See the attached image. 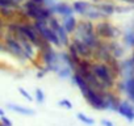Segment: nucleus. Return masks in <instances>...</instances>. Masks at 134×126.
Returning <instances> with one entry per match:
<instances>
[{
  "instance_id": "nucleus-36",
  "label": "nucleus",
  "mask_w": 134,
  "mask_h": 126,
  "mask_svg": "<svg viewBox=\"0 0 134 126\" xmlns=\"http://www.w3.org/2000/svg\"><path fill=\"white\" fill-rule=\"evenodd\" d=\"M92 2H99V0H92Z\"/></svg>"
},
{
  "instance_id": "nucleus-27",
  "label": "nucleus",
  "mask_w": 134,
  "mask_h": 126,
  "mask_svg": "<svg viewBox=\"0 0 134 126\" xmlns=\"http://www.w3.org/2000/svg\"><path fill=\"white\" fill-rule=\"evenodd\" d=\"M0 122H2L3 125H5V126H12V121H11L9 118H7L5 116L0 117Z\"/></svg>"
},
{
  "instance_id": "nucleus-35",
  "label": "nucleus",
  "mask_w": 134,
  "mask_h": 126,
  "mask_svg": "<svg viewBox=\"0 0 134 126\" xmlns=\"http://www.w3.org/2000/svg\"><path fill=\"white\" fill-rule=\"evenodd\" d=\"M0 126H5V125H3V123H2V122H0Z\"/></svg>"
},
{
  "instance_id": "nucleus-8",
  "label": "nucleus",
  "mask_w": 134,
  "mask_h": 126,
  "mask_svg": "<svg viewBox=\"0 0 134 126\" xmlns=\"http://www.w3.org/2000/svg\"><path fill=\"white\" fill-rule=\"evenodd\" d=\"M104 96H105V101H107L108 109L117 112L118 105H120V102H121V99H120L118 93H117L114 89H108V91L104 92Z\"/></svg>"
},
{
  "instance_id": "nucleus-9",
  "label": "nucleus",
  "mask_w": 134,
  "mask_h": 126,
  "mask_svg": "<svg viewBox=\"0 0 134 126\" xmlns=\"http://www.w3.org/2000/svg\"><path fill=\"white\" fill-rule=\"evenodd\" d=\"M74 46H75V49H76V51H78V54L80 55V58L82 59H84V58H88V59H92V54H93V51L82 41V39H79V38H72V42H71Z\"/></svg>"
},
{
  "instance_id": "nucleus-21",
  "label": "nucleus",
  "mask_w": 134,
  "mask_h": 126,
  "mask_svg": "<svg viewBox=\"0 0 134 126\" xmlns=\"http://www.w3.org/2000/svg\"><path fill=\"white\" fill-rule=\"evenodd\" d=\"M124 42L129 47H134V29H129L124 34Z\"/></svg>"
},
{
  "instance_id": "nucleus-3",
  "label": "nucleus",
  "mask_w": 134,
  "mask_h": 126,
  "mask_svg": "<svg viewBox=\"0 0 134 126\" xmlns=\"http://www.w3.org/2000/svg\"><path fill=\"white\" fill-rule=\"evenodd\" d=\"M95 32L96 34L99 36V38H104V39H114L117 36H118V30L109 22L107 21H103V22H99L96 26H95Z\"/></svg>"
},
{
  "instance_id": "nucleus-2",
  "label": "nucleus",
  "mask_w": 134,
  "mask_h": 126,
  "mask_svg": "<svg viewBox=\"0 0 134 126\" xmlns=\"http://www.w3.org/2000/svg\"><path fill=\"white\" fill-rule=\"evenodd\" d=\"M104 92L96 91V89H93V88L90 87V89L86 93H83V97L90 104V106H92L93 109H96V110H105V109H108V106H107Z\"/></svg>"
},
{
  "instance_id": "nucleus-14",
  "label": "nucleus",
  "mask_w": 134,
  "mask_h": 126,
  "mask_svg": "<svg viewBox=\"0 0 134 126\" xmlns=\"http://www.w3.org/2000/svg\"><path fill=\"white\" fill-rule=\"evenodd\" d=\"M67 54H69V56H70V59H71V62H72V65H74L75 68H76V67L79 66L82 58H80V55L78 54V51H76V49H75V46H74L72 43H70L69 46H67Z\"/></svg>"
},
{
  "instance_id": "nucleus-5",
  "label": "nucleus",
  "mask_w": 134,
  "mask_h": 126,
  "mask_svg": "<svg viewBox=\"0 0 134 126\" xmlns=\"http://www.w3.org/2000/svg\"><path fill=\"white\" fill-rule=\"evenodd\" d=\"M19 32L34 46H37L38 41H40V36L37 33V30L34 29L33 24H19Z\"/></svg>"
},
{
  "instance_id": "nucleus-4",
  "label": "nucleus",
  "mask_w": 134,
  "mask_h": 126,
  "mask_svg": "<svg viewBox=\"0 0 134 126\" xmlns=\"http://www.w3.org/2000/svg\"><path fill=\"white\" fill-rule=\"evenodd\" d=\"M4 43H5V46L8 49V53H11L12 55H15L16 58H19L21 60H26L24 50H23V46H21L20 41L15 36H7Z\"/></svg>"
},
{
  "instance_id": "nucleus-34",
  "label": "nucleus",
  "mask_w": 134,
  "mask_h": 126,
  "mask_svg": "<svg viewBox=\"0 0 134 126\" xmlns=\"http://www.w3.org/2000/svg\"><path fill=\"white\" fill-rule=\"evenodd\" d=\"M15 2H17V3H20V2H23V0H15Z\"/></svg>"
},
{
  "instance_id": "nucleus-30",
  "label": "nucleus",
  "mask_w": 134,
  "mask_h": 126,
  "mask_svg": "<svg viewBox=\"0 0 134 126\" xmlns=\"http://www.w3.org/2000/svg\"><path fill=\"white\" fill-rule=\"evenodd\" d=\"M45 75H46V72H45L43 70H40V71L37 72V78H38V79H40V78H43Z\"/></svg>"
},
{
  "instance_id": "nucleus-1",
  "label": "nucleus",
  "mask_w": 134,
  "mask_h": 126,
  "mask_svg": "<svg viewBox=\"0 0 134 126\" xmlns=\"http://www.w3.org/2000/svg\"><path fill=\"white\" fill-rule=\"evenodd\" d=\"M91 71L101 82V84L105 87V89H114V85H116V82L118 80V78L114 76V74L112 72V70L109 68L107 63L93 60Z\"/></svg>"
},
{
  "instance_id": "nucleus-22",
  "label": "nucleus",
  "mask_w": 134,
  "mask_h": 126,
  "mask_svg": "<svg viewBox=\"0 0 134 126\" xmlns=\"http://www.w3.org/2000/svg\"><path fill=\"white\" fill-rule=\"evenodd\" d=\"M20 3L15 0H0V8H8V9H15L19 7Z\"/></svg>"
},
{
  "instance_id": "nucleus-33",
  "label": "nucleus",
  "mask_w": 134,
  "mask_h": 126,
  "mask_svg": "<svg viewBox=\"0 0 134 126\" xmlns=\"http://www.w3.org/2000/svg\"><path fill=\"white\" fill-rule=\"evenodd\" d=\"M3 116H5V113H4L3 109H0V117H3Z\"/></svg>"
},
{
  "instance_id": "nucleus-19",
  "label": "nucleus",
  "mask_w": 134,
  "mask_h": 126,
  "mask_svg": "<svg viewBox=\"0 0 134 126\" xmlns=\"http://www.w3.org/2000/svg\"><path fill=\"white\" fill-rule=\"evenodd\" d=\"M100 12H103L105 16H109V15H113L116 12V5L113 4H109V3H100L97 5H95Z\"/></svg>"
},
{
  "instance_id": "nucleus-23",
  "label": "nucleus",
  "mask_w": 134,
  "mask_h": 126,
  "mask_svg": "<svg viewBox=\"0 0 134 126\" xmlns=\"http://www.w3.org/2000/svg\"><path fill=\"white\" fill-rule=\"evenodd\" d=\"M76 118H78L79 121H82L83 123H86V125H93V123H95V119H93V118H90V117L86 116L84 113H78V114H76Z\"/></svg>"
},
{
  "instance_id": "nucleus-15",
  "label": "nucleus",
  "mask_w": 134,
  "mask_h": 126,
  "mask_svg": "<svg viewBox=\"0 0 134 126\" xmlns=\"http://www.w3.org/2000/svg\"><path fill=\"white\" fill-rule=\"evenodd\" d=\"M92 5L90 4V3H87V2H82V0H79V2H75L74 4H72V9H74V12H76V13H79V15H86L87 13V11L91 8Z\"/></svg>"
},
{
  "instance_id": "nucleus-13",
  "label": "nucleus",
  "mask_w": 134,
  "mask_h": 126,
  "mask_svg": "<svg viewBox=\"0 0 134 126\" xmlns=\"http://www.w3.org/2000/svg\"><path fill=\"white\" fill-rule=\"evenodd\" d=\"M124 80H125V95L127 100L134 104V76L129 79H124Z\"/></svg>"
},
{
  "instance_id": "nucleus-28",
  "label": "nucleus",
  "mask_w": 134,
  "mask_h": 126,
  "mask_svg": "<svg viewBox=\"0 0 134 126\" xmlns=\"http://www.w3.org/2000/svg\"><path fill=\"white\" fill-rule=\"evenodd\" d=\"M101 125H103V126H114L112 121H109V119H105V118H104V119H101Z\"/></svg>"
},
{
  "instance_id": "nucleus-29",
  "label": "nucleus",
  "mask_w": 134,
  "mask_h": 126,
  "mask_svg": "<svg viewBox=\"0 0 134 126\" xmlns=\"http://www.w3.org/2000/svg\"><path fill=\"white\" fill-rule=\"evenodd\" d=\"M30 2H33V3H36V4H38V5H45L46 0H30Z\"/></svg>"
},
{
  "instance_id": "nucleus-24",
  "label": "nucleus",
  "mask_w": 134,
  "mask_h": 126,
  "mask_svg": "<svg viewBox=\"0 0 134 126\" xmlns=\"http://www.w3.org/2000/svg\"><path fill=\"white\" fill-rule=\"evenodd\" d=\"M34 99H36V101H37V102L42 104V102L45 101L43 91H42V89H40V88H37V89H36V93H34Z\"/></svg>"
},
{
  "instance_id": "nucleus-16",
  "label": "nucleus",
  "mask_w": 134,
  "mask_h": 126,
  "mask_svg": "<svg viewBox=\"0 0 134 126\" xmlns=\"http://www.w3.org/2000/svg\"><path fill=\"white\" fill-rule=\"evenodd\" d=\"M84 16H86L90 21H91V20H92V21H95V20H100V19H103V17H107V16H105L103 12H100L95 5H92V7L87 11V13H86Z\"/></svg>"
},
{
  "instance_id": "nucleus-18",
  "label": "nucleus",
  "mask_w": 134,
  "mask_h": 126,
  "mask_svg": "<svg viewBox=\"0 0 134 126\" xmlns=\"http://www.w3.org/2000/svg\"><path fill=\"white\" fill-rule=\"evenodd\" d=\"M8 109H11L16 113L24 114V116H33L34 114L33 109H29V108H25V106H21V105H16V104H8Z\"/></svg>"
},
{
  "instance_id": "nucleus-32",
  "label": "nucleus",
  "mask_w": 134,
  "mask_h": 126,
  "mask_svg": "<svg viewBox=\"0 0 134 126\" xmlns=\"http://www.w3.org/2000/svg\"><path fill=\"white\" fill-rule=\"evenodd\" d=\"M129 59H130V62H131V63H133V65H134V53L131 54V56H130Z\"/></svg>"
},
{
  "instance_id": "nucleus-10",
  "label": "nucleus",
  "mask_w": 134,
  "mask_h": 126,
  "mask_svg": "<svg viewBox=\"0 0 134 126\" xmlns=\"http://www.w3.org/2000/svg\"><path fill=\"white\" fill-rule=\"evenodd\" d=\"M62 26L64 28V30L67 32V34H74L78 26V21L74 16H69L64 17V20L62 21Z\"/></svg>"
},
{
  "instance_id": "nucleus-11",
  "label": "nucleus",
  "mask_w": 134,
  "mask_h": 126,
  "mask_svg": "<svg viewBox=\"0 0 134 126\" xmlns=\"http://www.w3.org/2000/svg\"><path fill=\"white\" fill-rule=\"evenodd\" d=\"M55 13L63 16V17H69V16H72L74 13V9L71 5L69 4H66V3H57L55 4Z\"/></svg>"
},
{
  "instance_id": "nucleus-20",
  "label": "nucleus",
  "mask_w": 134,
  "mask_h": 126,
  "mask_svg": "<svg viewBox=\"0 0 134 126\" xmlns=\"http://www.w3.org/2000/svg\"><path fill=\"white\" fill-rule=\"evenodd\" d=\"M74 74V70L70 68L69 66H66V65H62L57 72V75L62 79H67V78H71V75Z\"/></svg>"
},
{
  "instance_id": "nucleus-31",
  "label": "nucleus",
  "mask_w": 134,
  "mask_h": 126,
  "mask_svg": "<svg viewBox=\"0 0 134 126\" xmlns=\"http://www.w3.org/2000/svg\"><path fill=\"white\" fill-rule=\"evenodd\" d=\"M0 51H8L5 43H3V42H0Z\"/></svg>"
},
{
  "instance_id": "nucleus-26",
  "label": "nucleus",
  "mask_w": 134,
  "mask_h": 126,
  "mask_svg": "<svg viewBox=\"0 0 134 126\" xmlns=\"http://www.w3.org/2000/svg\"><path fill=\"white\" fill-rule=\"evenodd\" d=\"M19 92H20V93L23 95V97H25L28 101H33V97L30 96V93H29L26 89H24L23 87H20V88H19Z\"/></svg>"
},
{
  "instance_id": "nucleus-6",
  "label": "nucleus",
  "mask_w": 134,
  "mask_h": 126,
  "mask_svg": "<svg viewBox=\"0 0 134 126\" xmlns=\"http://www.w3.org/2000/svg\"><path fill=\"white\" fill-rule=\"evenodd\" d=\"M95 25L92 21H82L78 24L76 26V30H75V38H79V39H84L87 36H91V34H95Z\"/></svg>"
},
{
  "instance_id": "nucleus-25",
  "label": "nucleus",
  "mask_w": 134,
  "mask_h": 126,
  "mask_svg": "<svg viewBox=\"0 0 134 126\" xmlns=\"http://www.w3.org/2000/svg\"><path fill=\"white\" fill-rule=\"evenodd\" d=\"M58 105L63 106L64 109H69V110H71V109H72V102H71L70 100H67V99H62V100L58 102Z\"/></svg>"
},
{
  "instance_id": "nucleus-12",
  "label": "nucleus",
  "mask_w": 134,
  "mask_h": 126,
  "mask_svg": "<svg viewBox=\"0 0 134 126\" xmlns=\"http://www.w3.org/2000/svg\"><path fill=\"white\" fill-rule=\"evenodd\" d=\"M107 43H108V49H109L110 54H112L116 59H118V58H121V56L124 55V47H122L118 42L110 41V42H107Z\"/></svg>"
},
{
  "instance_id": "nucleus-17",
  "label": "nucleus",
  "mask_w": 134,
  "mask_h": 126,
  "mask_svg": "<svg viewBox=\"0 0 134 126\" xmlns=\"http://www.w3.org/2000/svg\"><path fill=\"white\" fill-rule=\"evenodd\" d=\"M57 36H58V39L60 42V46H69L70 45V38H69V34H67V32L64 30V28L60 25L57 30H55Z\"/></svg>"
},
{
  "instance_id": "nucleus-7",
  "label": "nucleus",
  "mask_w": 134,
  "mask_h": 126,
  "mask_svg": "<svg viewBox=\"0 0 134 126\" xmlns=\"http://www.w3.org/2000/svg\"><path fill=\"white\" fill-rule=\"evenodd\" d=\"M117 112L120 113V116H122L124 118H126L129 122L134 121V105L131 104V101H129V100H121Z\"/></svg>"
}]
</instances>
